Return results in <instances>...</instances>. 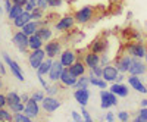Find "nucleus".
Here are the masks:
<instances>
[{
	"mask_svg": "<svg viewBox=\"0 0 147 122\" xmlns=\"http://www.w3.org/2000/svg\"><path fill=\"white\" fill-rule=\"evenodd\" d=\"M74 16H75V21L78 25H87V24H90L96 18V7L91 5L82 6L74 13Z\"/></svg>",
	"mask_w": 147,
	"mask_h": 122,
	"instance_id": "nucleus-1",
	"label": "nucleus"
},
{
	"mask_svg": "<svg viewBox=\"0 0 147 122\" xmlns=\"http://www.w3.org/2000/svg\"><path fill=\"white\" fill-rule=\"evenodd\" d=\"M28 41H30V37L27 34H24L21 30L12 35V44H13L18 49V52L22 53V55H28L31 52L30 46H28Z\"/></svg>",
	"mask_w": 147,
	"mask_h": 122,
	"instance_id": "nucleus-2",
	"label": "nucleus"
},
{
	"mask_svg": "<svg viewBox=\"0 0 147 122\" xmlns=\"http://www.w3.org/2000/svg\"><path fill=\"white\" fill-rule=\"evenodd\" d=\"M3 60L6 62V65H7V68H9V71H10V74L13 75L18 81H21V82H24L25 81V77H24V72H22V68H21V65L16 62V60H13L7 53H3Z\"/></svg>",
	"mask_w": 147,
	"mask_h": 122,
	"instance_id": "nucleus-3",
	"label": "nucleus"
},
{
	"mask_svg": "<svg viewBox=\"0 0 147 122\" xmlns=\"http://www.w3.org/2000/svg\"><path fill=\"white\" fill-rule=\"evenodd\" d=\"M112 106H118V96L110 90L103 88L100 91V107L103 111H107Z\"/></svg>",
	"mask_w": 147,
	"mask_h": 122,
	"instance_id": "nucleus-4",
	"label": "nucleus"
},
{
	"mask_svg": "<svg viewBox=\"0 0 147 122\" xmlns=\"http://www.w3.org/2000/svg\"><path fill=\"white\" fill-rule=\"evenodd\" d=\"M75 24H77L75 16L71 15V13H68V15H63L62 18H60V19L55 24V30H56L57 32H68V31H71L74 27H75Z\"/></svg>",
	"mask_w": 147,
	"mask_h": 122,
	"instance_id": "nucleus-5",
	"label": "nucleus"
},
{
	"mask_svg": "<svg viewBox=\"0 0 147 122\" xmlns=\"http://www.w3.org/2000/svg\"><path fill=\"white\" fill-rule=\"evenodd\" d=\"M146 50H147V47L144 46V43L141 40H137V41H131L125 46V53L134 56V57H141L144 59L146 56Z\"/></svg>",
	"mask_w": 147,
	"mask_h": 122,
	"instance_id": "nucleus-6",
	"label": "nucleus"
},
{
	"mask_svg": "<svg viewBox=\"0 0 147 122\" xmlns=\"http://www.w3.org/2000/svg\"><path fill=\"white\" fill-rule=\"evenodd\" d=\"M44 50H46V56L47 57H52V59H56L60 56V53L63 52V49H62V43H60L59 40H55L52 38L50 41H47L44 43Z\"/></svg>",
	"mask_w": 147,
	"mask_h": 122,
	"instance_id": "nucleus-7",
	"label": "nucleus"
},
{
	"mask_svg": "<svg viewBox=\"0 0 147 122\" xmlns=\"http://www.w3.org/2000/svg\"><path fill=\"white\" fill-rule=\"evenodd\" d=\"M107 49H109V41H107V38L105 37V34L99 35V37H96V38L90 43V46H88V50H91V52H94V53H99V55L106 53Z\"/></svg>",
	"mask_w": 147,
	"mask_h": 122,
	"instance_id": "nucleus-8",
	"label": "nucleus"
},
{
	"mask_svg": "<svg viewBox=\"0 0 147 122\" xmlns=\"http://www.w3.org/2000/svg\"><path fill=\"white\" fill-rule=\"evenodd\" d=\"M46 50L44 49H35V50H31L28 53V63L32 69H38V66L43 63V60L46 59Z\"/></svg>",
	"mask_w": 147,
	"mask_h": 122,
	"instance_id": "nucleus-9",
	"label": "nucleus"
},
{
	"mask_svg": "<svg viewBox=\"0 0 147 122\" xmlns=\"http://www.w3.org/2000/svg\"><path fill=\"white\" fill-rule=\"evenodd\" d=\"M60 106H62V102H60L56 96H47L41 102V107L46 113H55Z\"/></svg>",
	"mask_w": 147,
	"mask_h": 122,
	"instance_id": "nucleus-10",
	"label": "nucleus"
},
{
	"mask_svg": "<svg viewBox=\"0 0 147 122\" xmlns=\"http://www.w3.org/2000/svg\"><path fill=\"white\" fill-rule=\"evenodd\" d=\"M128 74L129 75H138V77L147 74V63H146V60L143 62L141 57H134L132 56V63L129 66Z\"/></svg>",
	"mask_w": 147,
	"mask_h": 122,
	"instance_id": "nucleus-11",
	"label": "nucleus"
},
{
	"mask_svg": "<svg viewBox=\"0 0 147 122\" xmlns=\"http://www.w3.org/2000/svg\"><path fill=\"white\" fill-rule=\"evenodd\" d=\"M131 63H132V56L128 55V53H122L119 57L115 59V63L113 65L118 68L119 72H122V74H128Z\"/></svg>",
	"mask_w": 147,
	"mask_h": 122,
	"instance_id": "nucleus-12",
	"label": "nucleus"
},
{
	"mask_svg": "<svg viewBox=\"0 0 147 122\" xmlns=\"http://www.w3.org/2000/svg\"><path fill=\"white\" fill-rule=\"evenodd\" d=\"M78 59H80L78 53L75 50H72V49H65V50L60 53V56H59V60L62 62V65L65 68H69L72 63H75Z\"/></svg>",
	"mask_w": 147,
	"mask_h": 122,
	"instance_id": "nucleus-13",
	"label": "nucleus"
},
{
	"mask_svg": "<svg viewBox=\"0 0 147 122\" xmlns=\"http://www.w3.org/2000/svg\"><path fill=\"white\" fill-rule=\"evenodd\" d=\"M63 69H65V66L62 65V62H60L59 59H55V60H53V65H52V68H50V72L47 74L49 80L53 81V82L60 81V77H62Z\"/></svg>",
	"mask_w": 147,
	"mask_h": 122,
	"instance_id": "nucleus-14",
	"label": "nucleus"
},
{
	"mask_svg": "<svg viewBox=\"0 0 147 122\" xmlns=\"http://www.w3.org/2000/svg\"><path fill=\"white\" fill-rule=\"evenodd\" d=\"M74 99L77 100V103L80 106H87L88 100H90V90L88 88H75Z\"/></svg>",
	"mask_w": 147,
	"mask_h": 122,
	"instance_id": "nucleus-15",
	"label": "nucleus"
},
{
	"mask_svg": "<svg viewBox=\"0 0 147 122\" xmlns=\"http://www.w3.org/2000/svg\"><path fill=\"white\" fill-rule=\"evenodd\" d=\"M127 81H128V85L131 88H134L136 91H138L141 94H147V87L141 82L138 75H129V77H127Z\"/></svg>",
	"mask_w": 147,
	"mask_h": 122,
	"instance_id": "nucleus-16",
	"label": "nucleus"
},
{
	"mask_svg": "<svg viewBox=\"0 0 147 122\" xmlns=\"http://www.w3.org/2000/svg\"><path fill=\"white\" fill-rule=\"evenodd\" d=\"M82 60H84L85 66H87L88 69H91V68H94V66H97V65H100V55L88 50L87 53L82 56Z\"/></svg>",
	"mask_w": 147,
	"mask_h": 122,
	"instance_id": "nucleus-17",
	"label": "nucleus"
},
{
	"mask_svg": "<svg viewBox=\"0 0 147 122\" xmlns=\"http://www.w3.org/2000/svg\"><path fill=\"white\" fill-rule=\"evenodd\" d=\"M118 75H119V71H118V68L115 65H106V66H103V75H102V78L106 80L107 82H115Z\"/></svg>",
	"mask_w": 147,
	"mask_h": 122,
	"instance_id": "nucleus-18",
	"label": "nucleus"
},
{
	"mask_svg": "<svg viewBox=\"0 0 147 122\" xmlns=\"http://www.w3.org/2000/svg\"><path fill=\"white\" fill-rule=\"evenodd\" d=\"M24 112H25L28 116H31L32 119L37 118L40 115V103L35 102L32 99H30L27 103H25V109H24Z\"/></svg>",
	"mask_w": 147,
	"mask_h": 122,
	"instance_id": "nucleus-19",
	"label": "nucleus"
},
{
	"mask_svg": "<svg viewBox=\"0 0 147 122\" xmlns=\"http://www.w3.org/2000/svg\"><path fill=\"white\" fill-rule=\"evenodd\" d=\"M77 80H78V77L74 75L72 72L69 71V68H65L63 72H62V77H60V84H63L65 87H72L74 88Z\"/></svg>",
	"mask_w": 147,
	"mask_h": 122,
	"instance_id": "nucleus-20",
	"label": "nucleus"
},
{
	"mask_svg": "<svg viewBox=\"0 0 147 122\" xmlns=\"http://www.w3.org/2000/svg\"><path fill=\"white\" fill-rule=\"evenodd\" d=\"M109 90L112 91V93H115L118 97H127L128 96V93H129V88H128V85H125V84H122V82H113L112 85L109 87Z\"/></svg>",
	"mask_w": 147,
	"mask_h": 122,
	"instance_id": "nucleus-21",
	"label": "nucleus"
},
{
	"mask_svg": "<svg viewBox=\"0 0 147 122\" xmlns=\"http://www.w3.org/2000/svg\"><path fill=\"white\" fill-rule=\"evenodd\" d=\"M35 34L38 35V37L44 41V43H47V41H50L52 38H53V30L49 27V25H40L38 27V30L35 31Z\"/></svg>",
	"mask_w": 147,
	"mask_h": 122,
	"instance_id": "nucleus-22",
	"label": "nucleus"
},
{
	"mask_svg": "<svg viewBox=\"0 0 147 122\" xmlns=\"http://www.w3.org/2000/svg\"><path fill=\"white\" fill-rule=\"evenodd\" d=\"M69 71H71L72 74L75 75V77H82V75H85V71H87V66H85L84 60L78 59L75 63H72V65L69 66Z\"/></svg>",
	"mask_w": 147,
	"mask_h": 122,
	"instance_id": "nucleus-23",
	"label": "nucleus"
},
{
	"mask_svg": "<svg viewBox=\"0 0 147 122\" xmlns=\"http://www.w3.org/2000/svg\"><path fill=\"white\" fill-rule=\"evenodd\" d=\"M31 19H32V18H31V12L24 10L22 13H21L16 19H13L12 22H13V27H15V28H19V30H21V28L25 25V24H28Z\"/></svg>",
	"mask_w": 147,
	"mask_h": 122,
	"instance_id": "nucleus-24",
	"label": "nucleus"
},
{
	"mask_svg": "<svg viewBox=\"0 0 147 122\" xmlns=\"http://www.w3.org/2000/svg\"><path fill=\"white\" fill-rule=\"evenodd\" d=\"M38 27H40V22L38 21H34V19H31L28 24H25L22 28H21V31L24 32V34H27L28 37L30 35H32V34H35V31L38 30Z\"/></svg>",
	"mask_w": 147,
	"mask_h": 122,
	"instance_id": "nucleus-25",
	"label": "nucleus"
},
{
	"mask_svg": "<svg viewBox=\"0 0 147 122\" xmlns=\"http://www.w3.org/2000/svg\"><path fill=\"white\" fill-rule=\"evenodd\" d=\"M53 60L55 59H52V57H46L43 60V63L38 66V69H37V75H47L49 72H50V68L53 65Z\"/></svg>",
	"mask_w": 147,
	"mask_h": 122,
	"instance_id": "nucleus-26",
	"label": "nucleus"
},
{
	"mask_svg": "<svg viewBox=\"0 0 147 122\" xmlns=\"http://www.w3.org/2000/svg\"><path fill=\"white\" fill-rule=\"evenodd\" d=\"M28 46H30V50H35V49H43V47H44V41H43L37 34H32V35H30Z\"/></svg>",
	"mask_w": 147,
	"mask_h": 122,
	"instance_id": "nucleus-27",
	"label": "nucleus"
},
{
	"mask_svg": "<svg viewBox=\"0 0 147 122\" xmlns=\"http://www.w3.org/2000/svg\"><path fill=\"white\" fill-rule=\"evenodd\" d=\"M10 122L13 121V113H12V111L6 106V107H0V122Z\"/></svg>",
	"mask_w": 147,
	"mask_h": 122,
	"instance_id": "nucleus-28",
	"label": "nucleus"
},
{
	"mask_svg": "<svg viewBox=\"0 0 147 122\" xmlns=\"http://www.w3.org/2000/svg\"><path fill=\"white\" fill-rule=\"evenodd\" d=\"M24 10H25V9H24L22 6L13 5V6H12V9L7 12V19H9V21H13V19H16V18H18V16L22 13Z\"/></svg>",
	"mask_w": 147,
	"mask_h": 122,
	"instance_id": "nucleus-29",
	"label": "nucleus"
},
{
	"mask_svg": "<svg viewBox=\"0 0 147 122\" xmlns=\"http://www.w3.org/2000/svg\"><path fill=\"white\" fill-rule=\"evenodd\" d=\"M90 84L91 85H94V87H97V88H107V81L106 80H103V78H99V77H93V75H90Z\"/></svg>",
	"mask_w": 147,
	"mask_h": 122,
	"instance_id": "nucleus-30",
	"label": "nucleus"
},
{
	"mask_svg": "<svg viewBox=\"0 0 147 122\" xmlns=\"http://www.w3.org/2000/svg\"><path fill=\"white\" fill-rule=\"evenodd\" d=\"M88 85H91L90 84V77H78V80H77V82H75V85H74V88H88Z\"/></svg>",
	"mask_w": 147,
	"mask_h": 122,
	"instance_id": "nucleus-31",
	"label": "nucleus"
},
{
	"mask_svg": "<svg viewBox=\"0 0 147 122\" xmlns=\"http://www.w3.org/2000/svg\"><path fill=\"white\" fill-rule=\"evenodd\" d=\"M6 99H7V106L9 104H15V103H21L22 99H21V94L15 93V91H9L6 94Z\"/></svg>",
	"mask_w": 147,
	"mask_h": 122,
	"instance_id": "nucleus-32",
	"label": "nucleus"
},
{
	"mask_svg": "<svg viewBox=\"0 0 147 122\" xmlns=\"http://www.w3.org/2000/svg\"><path fill=\"white\" fill-rule=\"evenodd\" d=\"M134 121L136 122H147V107L141 106L140 111L137 112V116L134 118Z\"/></svg>",
	"mask_w": 147,
	"mask_h": 122,
	"instance_id": "nucleus-33",
	"label": "nucleus"
},
{
	"mask_svg": "<svg viewBox=\"0 0 147 122\" xmlns=\"http://www.w3.org/2000/svg\"><path fill=\"white\" fill-rule=\"evenodd\" d=\"M44 12H46V10H43V9H40L38 6H37V7L31 12V18H32L34 21H41V19H44Z\"/></svg>",
	"mask_w": 147,
	"mask_h": 122,
	"instance_id": "nucleus-34",
	"label": "nucleus"
},
{
	"mask_svg": "<svg viewBox=\"0 0 147 122\" xmlns=\"http://www.w3.org/2000/svg\"><path fill=\"white\" fill-rule=\"evenodd\" d=\"M32 118L28 116L25 112H18V113H13V121L16 122H30Z\"/></svg>",
	"mask_w": 147,
	"mask_h": 122,
	"instance_id": "nucleus-35",
	"label": "nucleus"
},
{
	"mask_svg": "<svg viewBox=\"0 0 147 122\" xmlns=\"http://www.w3.org/2000/svg\"><path fill=\"white\" fill-rule=\"evenodd\" d=\"M10 111H12V113H18V112H24V109H25V103H15V104H9L7 106Z\"/></svg>",
	"mask_w": 147,
	"mask_h": 122,
	"instance_id": "nucleus-36",
	"label": "nucleus"
},
{
	"mask_svg": "<svg viewBox=\"0 0 147 122\" xmlns=\"http://www.w3.org/2000/svg\"><path fill=\"white\" fill-rule=\"evenodd\" d=\"M90 75L102 78V75H103V66H102V65H97V66L91 68V69H90Z\"/></svg>",
	"mask_w": 147,
	"mask_h": 122,
	"instance_id": "nucleus-37",
	"label": "nucleus"
},
{
	"mask_svg": "<svg viewBox=\"0 0 147 122\" xmlns=\"http://www.w3.org/2000/svg\"><path fill=\"white\" fill-rule=\"evenodd\" d=\"M44 93L43 91H34L32 94H31V99L32 100H35V102H38V103H41L43 100H44Z\"/></svg>",
	"mask_w": 147,
	"mask_h": 122,
	"instance_id": "nucleus-38",
	"label": "nucleus"
},
{
	"mask_svg": "<svg viewBox=\"0 0 147 122\" xmlns=\"http://www.w3.org/2000/svg\"><path fill=\"white\" fill-rule=\"evenodd\" d=\"M81 115H82L84 121H87V122H91V121H93V118H91L90 112L87 111V107H85V106H81Z\"/></svg>",
	"mask_w": 147,
	"mask_h": 122,
	"instance_id": "nucleus-39",
	"label": "nucleus"
},
{
	"mask_svg": "<svg viewBox=\"0 0 147 122\" xmlns=\"http://www.w3.org/2000/svg\"><path fill=\"white\" fill-rule=\"evenodd\" d=\"M47 96H56L59 94V85H49V88L46 90Z\"/></svg>",
	"mask_w": 147,
	"mask_h": 122,
	"instance_id": "nucleus-40",
	"label": "nucleus"
},
{
	"mask_svg": "<svg viewBox=\"0 0 147 122\" xmlns=\"http://www.w3.org/2000/svg\"><path fill=\"white\" fill-rule=\"evenodd\" d=\"M35 7H37V0H28L27 5L24 6V9H25L27 12H32Z\"/></svg>",
	"mask_w": 147,
	"mask_h": 122,
	"instance_id": "nucleus-41",
	"label": "nucleus"
},
{
	"mask_svg": "<svg viewBox=\"0 0 147 122\" xmlns=\"http://www.w3.org/2000/svg\"><path fill=\"white\" fill-rule=\"evenodd\" d=\"M118 119L122 122H127V121H129V113L127 111H121V112H118Z\"/></svg>",
	"mask_w": 147,
	"mask_h": 122,
	"instance_id": "nucleus-42",
	"label": "nucleus"
},
{
	"mask_svg": "<svg viewBox=\"0 0 147 122\" xmlns=\"http://www.w3.org/2000/svg\"><path fill=\"white\" fill-rule=\"evenodd\" d=\"M49 2V7H53V9H56V7H60L62 6V0H47Z\"/></svg>",
	"mask_w": 147,
	"mask_h": 122,
	"instance_id": "nucleus-43",
	"label": "nucleus"
},
{
	"mask_svg": "<svg viewBox=\"0 0 147 122\" xmlns=\"http://www.w3.org/2000/svg\"><path fill=\"white\" fill-rule=\"evenodd\" d=\"M71 116H72V119L75 121V122H81L84 118H82V115L80 113V112H77V111H72L71 112Z\"/></svg>",
	"mask_w": 147,
	"mask_h": 122,
	"instance_id": "nucleus-44",
	"label": "nucleus"
},
{
	"mask_svg": "<svg viewBox=\"0 0 147 122\" xmlns=\"http://www.w3.org/2000/svg\"><path fill=\"white\" fill-rule=\"evenodd\" d=\"M37 6H38L40 9H43V10H47L49 9V2L47 0H37Z\"/></svg>",
	"mask_w": 147,
	"mask_h": 122,
	"instance_id": "nucleus-45",
	"label": "nucleus"
},
{
	"mask_svg": "<svg viewBox=\"0 0 147 122\" xmlns=\"http://www.w3.org/2000/svg\"><path fill=\"white\" fill-rule=\"evenodd\" d=\"M37 78H38V81H40V84H41V87L44 88V91L49 88V84H47V81L44 80V75H37Z\"/></svg>",
	"mask_w": 147,
	"mask_h": 122,
	"instance_id": "nucleus-46",
	"label": "nucleus"
},
{
	"mask_svg": "<svg viewBox=\"0 0 147 122\" xmlns=\"http://www.w3.org/2000/svg\"><path fill=\"white\" fill-rule=\"evenodd\" d=\"M7 106V99H6V94L0 93V107H6Z\"/></svg>",
	"mask_w": 147,
	"mask_h": 122,
	"instance_id": "nucleus-47",
	"label": "nucleus"
},
{
	"mask_svg": "<svg viewBox=\"0 0 147 122\" xmlns=\"http://www.w3.org/2000/svg\"><path fill=\"white\" fill-rule=\"evenodd\" d=\"M6 62H5V60H0V75H6Z\"/></svg>",
	"mask_w": 147,
	"mask_h": 122,
	"instance_id": "nucleus-48",
	"label": "nucleus"
},
{
	"mask_svg": "<svg viewBox=\"0 0 147 122\" xmlns=\"http://www.w3.org/2000/svg\"><path fill=\"white\" fill-rule=\"evenodd\" d=\"M12 6H13V3H12V0H5V10H6V13L12 9Z\"/></svg>",
	"mask_w": 147,
	"mask_h": 122,
	"instance_id": "nucleus-49",
	"label": "nucleus"
},
{
	"mask_svg": "<svg viewBox=\"0 0 147 122\" xmlns=\"http://www.w3.org/2000/svg\"><path fill=\"white\" fill-rule=\"evenodd\" d=\"M115 118H116V116H115V113H113V112H107V113H106V116H105V119H106V121H109V122L115 121Z\"/></svg>",
	"mask_w": 147,
	"mask_h": 122,
	"instance_id": "nucleus-50",
	"label": "nucleus"
},
{
	"mask_svg": "<svg viewBox=\"0 0 147 122\" xmlns=\"http://www.w3.org/2000/svg\"><path fill=\"white\" fill-rule=\"evenodd\" d=\"M27 2H28V0H12V3H13V5H18V6H25L27 5Z\"/></svg>",
	"mask_w": 147,
	"mask_h": 122,
	"instance_id": "nucleus-51",
	"label": "nucleus"
},
{
	"mask_svg": "<svg viewBox=\"0 0 147 122\" xmlns=\"http://www.w3.org/2000/svg\"><path fill=\"white\" fill-rule=\"evenodd\" d=\"M21 99H22V103H27V102L31 99V96H30L28 93H24V94H21Z\"/></svg>",
	"mask_w": 147,
	"mask_h": 122,
	"instance_id": "nucleus-52",
	"label": "nucleus"
},
{
	"mask_svg": "<svg viewBox=\"0 0 147 122\" xmlns=\"http://www.w3.org/2000/svg\"><path fill=\"white\" fill-rule=\"evenodd\" d=\"M124 80H125V75L122 74V72H119V75L116 77V82H122V81H124Z\"/></svg>",
	"mask_w": 147,
	"mask_h": 122,
	"instance_id": "nucleus-53",
	"label": "nucleus"
},
{
	"mask_svg": "<svg viewBox=\"0 0 147 122\" xmlns=\"http://www.w3.org/2000/svg\"><path fill=\"white\" fill-rule=\"evenodd\" d=\"M141 106L147 107V99H143V100H141Z\"/></svg>",
	"mask_w": 147,
	"mask_h": 122,
	"instance_id": "nucleus-54",
	"label": "nucleus"
},
{
	"mask_svg": "<svg viewBox=\"0 0 147 122\" xmlns=\"http://www.w3.org/2000/svg\"><path fill=\"white\" fill-rule=\"evenodd\" d=\"M3 88V80H2V77H0V90Z\"/></svg>",
	"mask_w": 147,
	"mask_h": 122,
	"instance_id": "nucleus-55",
	"label": "nucleus"
},
{
	"mask_svg": "<svg viewBox=\"0 0 147 122\" xmlns=\"http://www.w3.org/2000/svg\"><path fill=\"white\" fill-rule=\"evenodd\" d=\"M2 13H3V7L0 6V16H2Z\"/></svg>",
	"mask_w": 147,
	"mask_h": 122,
	"instance_id": "nucleus-56",
	"label": "nucleus"
},
{
	"mask_svg": "<svg viewBox=\"0 0 147 122\" xmlns=\"http://www.w3.org/2000/svg\"><path fill=\"white\" fill-rule=\"evenodd\" d=\"M144 60H146V63H147V50H146V56H144Z\"/></svg>",
	"mask_w": 147,
	"mask_h": 122,
	"instance_id": "nucleus-57",
	"label": "nucleus"
},
{
	"mask_svg": "<svg viewBox=\"0 0 147 122\" xmlns=\"http://www.w3.org/2000/svg\"><path fill=\"white\" fill-rule=\"evenodd\" d=\"M109 2H110V3H115V2H118V0H109Z\"/></svg>",
	"mask_w": 147,
	"mask_h": 122,
	"instance_id": "nucleus-58",
	"label": "nucleus"
}]
</instances>
